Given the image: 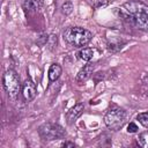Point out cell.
<instances>
[{
	"label": "cell",
	"instance_id": "1",
	"mask_svg": "<svg viewBox=\"0 0 148 148\" xmlns=\"http://www.w3.org/2000/svg\"><path fill=\"white\" fill-rule=\"evenodd\" d=\"M64 40L74 47L86 46L92 38V34L82 27H68L62 34Z\"/></svg>",
	"mask_w": 148,
	"mask_h": 148
},
{
	"label": "cell",
	"instance_id": "2",
	"mask_svg": "<svg viewBox=\"0 0 148 148\" xmlns=\"http://www.w3.org/2000/svg\"><path fill=\"white\" fill-rule=\"evenodd\" d=\"M2 84H3V88L10 98H15L20 94V90H22L18 74L14 69H7L3 73Z\"/></svg>",
	"mask_w": 148,
	"mask_h": 148
},
{
	"label": "cell",
	"instance_id": "3",
	"mask_svg": "<svg viewBox=\"0 0 148 148\" xmlns=\"http://www.w3.org/2000/svg\"><path fill=\"white\" fill-rule=\"evenodd\" d=\"M126 120V112L120 108H112L104 114V124L112 131H118L123 127Z\"/></svg>",
	"mask_w": 148,
	"mask_h": 148
},
{
	"label": "cell",
	"instance_id": "4",
	"mask_svg": "<svg viewBox=\"0 0 148 148\" xmlns=\"http://www.w3.org/2000/svg\"><path fill=\"white\" fill-rule=\"evenodd\" d=\"M38 134L44 141H53L61 139L66 135L62 126L54 123H45L38 127Z\"/></svg>",
	"mask_w": 148,
	"mask_h": 148
},
{
	"label": "cell",
	"instance_id": "5",
	"mask_svg": "<svg viewBox=\"0 0 148 148\" xmlns=\"http://www.w3.org/2000/svg\"><path fill=\"white\" fill-rule=\"evenodd\" d=\"M139 13L148 14V6L141 1H128L119 7V14L125 20L130 16H133Z\"/></svg>",
	"mask_w": 148,
	"mask_h": 148
},
{
	"label": "cell",
	"instance_id": "6",
	"mask_svg": "<svg viewBox=\"0 0 148 148\" xmlns=\"http://www.w3.org/2000/svg\"><path fill=\"white\" fill-rule=\"evenodd\" d=\"M126 20L136 29L145 31V32H148V14L139 13V14H135L133 16L127 17Z\"/></svg>",
	"mask_w": 148,
	"mask_h": 148
},
{
	"label": "cell",
	"instance_id": "7",
	"mask_svg": "<svg viewBox=\"0 0 148 148\" xmlns=\"http://www.w3.org/2000/svg\"><path fill=\"white\" fill-rule=\"evenodd\" d=\"M36 94H37V87H36L35 82L30 77H27L22 84V95H23L24 99L30 102L36 97Z\"/></svg>",
	"mask_w": 148,
	"mask_h": 148
},
{
	"label": "cell",
	"instance_id": "8",
	"mask_svg": "<svg viewBox=\"0 0 148 148\" xmlns=\"http://www.w3.org/2000/svg\"><path fill=\"white\" fill-rule=\"evenodd\" d=\"M22 8L28 14H35L42 8V0H22Z\"/></svg>",
	"mask_w": 148,
	"mask_h": 148
},
{
	"label": "cell",
	"instance_id": "9",
	"mask_svg": "<svg viewBox=\"0 0 148 148\" xmlns=\"http://www.w3.org/2000/svg\"><path fill=\"white\" fill-rule=\"evenodd\" d=\"M83 110H84V105H83L82 103H77V104H75L73 108H71V109H69V111H68V112H67V114H66L68 124L74 123V121H75V120H76V119L82 114Z\"/></svg>",
	"mask_w": 148,
	"mask_h": 148
},
{
	"label": "cell",
	"instance_id": "10",
	"mask_svg": "<svg viewBox=\"0 0 148 148\" xmlns=\"http://www.w3.org/2000/svg\"><path fill=\"white\" fill-rule=\"evenodd\" d=\"M94 68H95V66H94L92 64H88V65H86L82 69H80V72H79L77 75H76V82L82 83V82L87 81V80L91 76V74H92V72H94Z\"/></svg>",
	"mask_w": 148,
	"mask_h": 148
},
{
	"label": "cell",
	"instance_id": "11",
	"mask_svg": "<svg viewBox=\"0 0 148 148\" xmlns=\"http://www.w3.org/2000/svg\"><path fill=\"white\" fill-rule=\"evenodd\" d=\"M61 73H62L61 66L58 65V64H52L50 66V68H49V74H47L50 82H54L56 80H58L60 77Z\"/></svg>",
	"mask_w": 148,
	"mask_h": 148
},
{
	"label": "cell",
	"instance_id": "12",
	"mask_svg": "<svg viewBox=\"0 0 148 148\" xmlns=\"http://www.w3.org/2000/svg\"><path fill=\"white\" fill-rule=\"evenodd\" d=\"M94 57V50L91 47H81L77 52V58L82 61H90Z\"/></svg>",
	"mask_w": 148,
	"mask_h": 148
},
{
	"label": "cell",
	"instance_id": "13",
	"mask_svg": "<svg viewBox=\"0 0 148 148\" xmlns=\"http://www.w3.org/2000/svg\"><path fill=\"white\" fill-rule=\"evenodd\" d=\"M138 143H139V146H141L143 148H148V131L139 134Z\"/></svg>",
	"mask_w": 148,
	"mask_h": 148
},
{
	"label": "cell",
	"instance_id": "14",
	"mask_svg": "<svg viewBox=\"0 0 148 148\" xmlns=\"http://www.w3.org/2000/svg\"><path fill=\"white\" fill-rule=\"evenodd\" d=\"M136 119L139 120V123L145 127L148 128V112H141L136 116Z\"/></svg>",
	"mask_w": 148,
	"mask_h": 148
},
{
	"label": "cell",
	"instance_id": "15",
	"mask_svg": "<svg viewBox=\"0 0 148 148\" xmlns=\"http://www.w3.org/2000/svg\"><path fill=\"white\" fill-rule=\"evenodd\" d=\"M72 10H73V3H72V2L67 1V2L62 3V6H61V12H62L65 15H69V14L72 13Z\"/></svg>",
	"mask_w": 148,
	"mask_h": 148
},
{
	"label": "cell",
	"instance_id": "16",
	"mask_svg": "<svg viewBox=\"0 0 148 148\" xmlns=\"http://www.w3.org/2000/svg\"><path fill=\"white\" fill-rule=\"evenodd\" d=\"M138 126H136V124H134V123H130L128 124V126H127V132L128 133H135V132H138Z\"/></svg>",
	"mask_w": 148,
	"mask_h": 148
},
{
	"label": "cell",
	"instance_id": "17",
	"mask_svg": "<svg viewBox=\"0 0 148 148\" xmlns=\"http://www.w3.org/2000/svg\"><path fill=\"white\" fill-rule=\"evenodd\" d=\"M94 1H97L98 3L95 6L96 8H99V7H103V6H106L108 3H109V1L108 0H94Z\"/></svg>",
	"mask_w": 148,
	"mask_h": 148
},
{
	"label": "cell",
	"instance_id": "18",
	"mask_svg": "<svg viewBox=\"0 0 148 148\" xmlns=\"http://www.w3.org/2000/svg\"><path fill=\"white\" fill-rule=\"evenodd\" d=\"M61 147H75V143L71 142V141H66V142L61 143Z\"/></svg>",
	"mask_w": 148,
	"mask_h": 148
}]
</instances>
